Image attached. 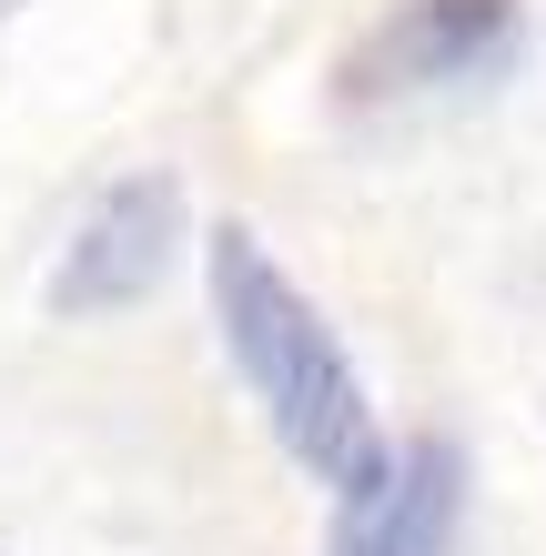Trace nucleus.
I'll list each match as a JSON object with an SVG mask.
<instances>
[{
  "instance_id": "nucleus-2",
  "label": "nucleus",
  "mask_w": 546,
  "mask_h": 556,
  "mask_svg": "<svg viewBox=\"0 0 546 556\" xmlns=\"http://www.w3.org/2000/svg\"><path fill=\"white\" fill-rule=\"evenodd\" d=\"M173 253H182V192L163 173L112 182L102 203L72 223V243H61L51 314H122V304H142V293L173 274Z\"/></svg>"
},
{
  "instance_id": "nucleus-4",
  "label": "nucleus",
  "mask_w": 546,
  "mask_h": 556,
  "mask_svg": "<svg viewBox=\"0 0 546 556\" xmlns=\"http://www.w3.org/2000/svg\"><path fill=\"white\" fill-rule=\"evenodd\" d=\"M517 0H395V21L344 61V91H415V81H466L475 61L506 51Z\"/></svg>"
},
{
  "instance_id": "nucleus-1",
  "label": "nucleus",
  "mask_w": 546,
  "mask_h": 556,
  "mask_svg": "<svg viewBox=\"0 0 546 556\" xmlns=\"http://www.w3.org/2000/svg\"><path fill=\"white\" fill-rule=\"evenodd\" d=\"M203 293H213V324H223V354H233L243 395L264 405V425L314 485L355 496V485H374L395 466V435L374 425V395H365L344 334L274 264V243H253V223H213L203 233Z\"/></svg>"
},
{
  "instance_id": "nucleus-3",
  "label": "nucleus",
  "mask_w": 546,
  "mask_h": 556,
  "mask_svg": "<svg viewBox=\"0 0 546 556\" xmlns=\"http://www.w3.org/2000/svg\"><path fill=\"white\" fill-rule=\"evenodd\" d=\"M456 527H466V455L445 435H405L374 485L334 496L325 556H456Z\"/></svg>"
}]
</instances>
